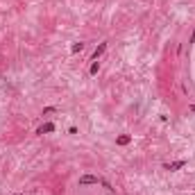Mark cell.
<instances>
[{"label": "cell", "instance_id": "6da1fadb", "mask_svg": "<svg viewBox=\"0 0 195 195\" xmlns=\"http://www.w3.org/2000/svg\"><path fill=\"white\" fill-rule=\"evenodd\" d=\"M82 184H98V177H91V175H84L82 179H79Z\"/></svg>", "mask_w": 195, "mask_h": 195}, {"label": "cell", "instance_id": "7a4b0ae2", "mask_svg": "<svg viewBox=\"0 0 195 195\" xmlns=\"http://www.w3.org/2000/svg\"><path fill=\"white\" fill-rule=\"evenodd\" d=\"M104 50H107V45H104V43H102V45H100V48H98L95 52H93V57H95V59H98V57H100V55H102V52H104Z\"/></svg>", "mask_w": 195, "mask_h": 195}, {"label": "cell", "instance_id": "3957f363", "mask_svg": "<svg viewBox=\"0 0 195 195\" xmlns=\"http://www.w3.org/2000/svg\"><path fill=\"white\" fill-rule=\"evenodd\" d=\"M182 166H186V161H175L172 166H168L170 170H177V168H182Z\"/></svg>", "mask_w": 195, "mask_h": 195}, {"label": "cell", "instance_id": "277c9868", "mask_svg": "<svg viewBox=\"0 0 195 195\" xmlns=\"http://www.w3.org/2000/svg\"><path fill=\"white\" fill-rule=\"evenodd\" d=\"M52 130H55V125H50V123H48V125H43V127L39 130V134H43V132H52Z\"/></svg>", "mask_w": 195, "mask_h": 195}, {"label": "cell", "instance_id": "5b68a950", "mask_svg": "<svg viewBox=\"0 0 195 195\" xmlns=\"http://www.w3.org/2000/svg\"><path fill=\"white\" fill-rule=\"evenodd\" d=\"M82 48H84V43H75V45H73V52H79Z\"/></svg>", "mask_w": 195, "mask_h": 195}]
</instances>
